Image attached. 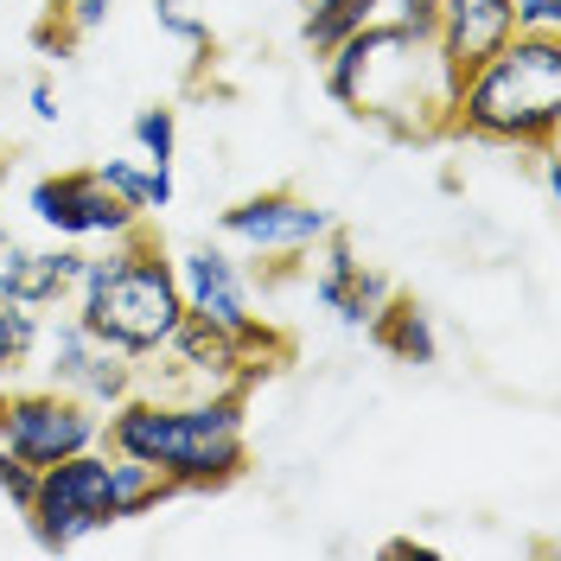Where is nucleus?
<instances>
[{
  "label": "nucleus",
  "instance_id": "1",
  "mask_svg": "<svg viewBox=\"0 0 561 561\" xmlns=\"http://www.w3.org/2000/svg\"><path fill=\"white\" fill-rule=\"evenodd\" d=\"M103 447L153 466L173 491H224L249 472L243 389H198L192 402L135 389L103 409Z\"/></svg>",
  "mask_w": 561,
  "mask_h": 561
},
{
  "label": "nucleus",
  "instance_id": "2",
  "mask_svg": "<svg viewBox=\"0 0 561 561\" xmlns=\"http://www.w3.org/2000/svg\"><path fill=\"white\" fill-rule=\"evenodd\" d=\"M325 96L364 122H377L389 135H440L454 83L434 58V38H415L389 20H370L364 33L332 45L325 58Z\"/></svg>",
  "mask_w": 561,
  "mask_h": 561
},
{
  "label": "nucleus",
  "instance_id": "3",
  "mask_svg": "<svg viewBox=\"0 0 561 561\" xmlns=\"http://www.w3.org/2000/svg\"><path fill=\"white\" fill-rule=\"evenodd\" d=\"M447 135L542 153L561 135V38L511 33L479 70H466L447 103Z\"/></svg>",
  "mask_w": 561,
  "mask_h": 561
},
{
  "label": "nucleus",
  "instance_id": "4",
  "mask_svg": "<svg viewBox=\"0 0 561 561\" xmlns=\"http://www.w3.org/2000/svg\"><path fill=\"white\" fill-rule=\"evenodd\" d=\"M70 300H77L70 319H77L90 339L128 351L135 364L153 357V351L173 339V325L185 319L173 255L153 243L147 230H128L122 243H108V255H90Z\"/></svg>",
  "mask_w": 561,
  "mask_h": 561
},
{
  "label": "nucleus",
  "instance_id": "5",
  "mask_svg": "<svg viewBox=\"0 0 561 561\" xmlns=\"http://www.w3.org/2000/svg\"><path fill=\"white\" fill-rule=\"evenodd\" d=\"M33 524V542L38 549H77L90 542L96 529L122 524L115 517V454L108 447H83L70 459H51L38 466V485H33V504L20 511Z\"/></svg>",
  "mask_w": 561,
  "mask_h": 561
},
{
  "label": "nucleus",
  "instance_id": "6",
  "mask_svg": "<svg viewBox=\"0 0 561 561\" xmlns=\"http://www.w3.org/2000/svg\"><path fill=\"white\" fill-rule=\"evenodd\" d=\"M0 447L20 454L26 466H51L70 459L83 447H103V409L70 396V389H20L7 396V415H0Z\"/></svg>",
  "mask_w": 561,
  "mask_h": 561
},
{
  "label": "nucleus",
  "instance_id": "7",
  "mask_svg": "<svg viewBox=\"0 0 561 561\" xmlns=\"http://www.w3.org/2000/svg\"><path fill=\"white\" fill-rule=\"evenodd\" d=\"M33 217L45 230H58L70 243H122L128 230H140V210L122 205L103 185L96 167H77V173H51L33 185Z\"/></svg>",
  "mask_w": 561,
  "mask_h": 561
},
{
  "label": "nucleus",
  "instance_id": "8",
  "mask_svg": "<svg viewBox=\"0 0 561 561\" xmlns=\"http://www.w3.org/2000/svg\"><path fill=\"white\" fill-rule=\"evenodd\" d=\"M217 230H224V243L249 249L262 262H294V255H313L319 237L332 230V217L300 192H255V198L224 210Z\"/></svg>",
  "mask_w": 561,
  "mask_h": 561
},
{
  "label": "nucleus",
  "instance_id": "9",
  "mask_svg": "<svg viewBox=\"0 0 561 561\" xmlns=\"http://www.w3.org/2000/svg\"><path fill=\"white\" fill-rule=\"evenodd\" d=\"M173 275H179V300L185 313L205 319V325H224L237 332L255 319V300H249V275L237 268V255L217 243H192L173 255Z\"/></svg>",
  "mask_w": 561,
  "mask_h": 561
},
{
  "label": "nucleus",
  "instance_id": "10",
  "mask_svg": "<svg viewBox=\"0 0 561 561\" xmlns=\"http://www.w3.org/2000/svg\"><path fill=\"white\" fill-rule=\"evenodd\" d=\"M313 255H319L313 300L325 307V313H339L345 325H370V319H377V307H383L389 294H396V287H389V280L377 275V268H370L364 255H357L351 230H339V224H332V230L319 237Z\"/></svg>",
  "mask_w": 561,
  "mask_h": 561
},
{
  "label": "nucleus",
  "instance_id": "11",
  "mask_svg": "<svg viewBox=\"0 0 561 561\" xmlns=\"http://www.w3.org/2000/svg\"><path fill=\"white\" fill-rule=\"evenodd\" d=\"M511 33H517V26H511V0H440L434 58L447 70V83H459L466 70H479Z\"/></svg>",
  "mask_w": 561,
  "mask_h": 561
},
{
  "label": "nucleus",
  "instance_id": "12",
  "mask_svg": "<svg viewBox=\"0 0 561 561\" xmlns=\"http://www.w3.org/2000/svg\"><path fill=\"white\" fill-rule=\"evenodd\" d=\"M83 249L65 243V249H20L7 243L0 249V294L33 307V313H51V307H70L77 280H83Z\"/></svg>",
  "mask_w": 561,
  "mask_h": 561
},
{
  "label": "nucleus",
  "instance_id": "13",
  "mask_svg": "<svg viewBox=\"0 0 561 561\" xmlns=\"http://www.w3.org/2000/svg\"><path fill=\"white\" fill-rule=\"evenodd\" d=\"M370 339H377L396 364H434V357H440L434 319H427V307H421V300H409V294H389L383 307H377V319H370Z\"/></svg>",
  "mask_w": 561,
  "mask_h": 561
},
{
  "label": "nucleus",
  "instance_id": "14",
  "mask_svg": "<svg viewBox=\"0 0 561 561\" xmlns=\"http://www.w3.org/2000/svg\"><path fill=\"white\" fill-rule=\"evenodd\" d=\"M377 20V0H307V13H300V38H307V51L325 58L332 45H345L351 33H364Z\"/></svg>",
  "mask_w": 561,
  "mask_h": 561
},
{
  "label": "nucleus",
  "instance_id": "15",
  "mask_svg": "<svg viewBox=\"0 0 561 561\" xmlns=\"http://www.w3.org/2000/svg\"><path fill=\"white\" fill-rule=\"evenodd\" d=\"M96 173H103L108 192H115L122 205H135L140 217H147V210H167V205H173V173H153L147 160H103Z\"/></svg>",
  "mask_w": 561,
  "mask_h": 561
},
{
  "label": "nucleus",
  "instance_id": "16",
  "mask_svg": "<svg viewBox=\"0 0 561 561\" xmlns=\"http://www.w3.org/2000/svg\"><path fill=\"white\" fill-rule=\"evenodd\" d=\"M38 332H45V319H38L33 307H20V300H7V294H0V383H7V377H20V370H33Z\"/></svg>",
  "mask_w": 561,
  "mask_h": 561
},
{
  "label": "nucleus",
  "instance_id": "17",
  "mask_svg": "<svg viewBox=\"0 0 561 561\" xmlns=\"http://www.w3.org/2000/svg\"><path fill=\"white\" fill-rule=\"evenodd\" d=\"M167 497H179L153 466H140V459H122L115 454V517L128 524V517H147V511H160Z\"/></svg>",
  "mask_w": 561,
  "mask_h": 561
},
{
  "label": "nucleus",
  "instance_id": "18",
  "mask_svg": "<svg viewBox=\"0 0 561 561\" xmlns=\"http://www.w3.org/2000/svg\"><path fill=\"white\" fill-rule=\"evenodd\" d=\"M128 135H135L140 160H147L153 173H173V153H179V115L173 108H140Z\"/></svg>",
  "mask_w": 561,
  "mask_h": 561
},
{
  "label": "nucleus",
  "instance_id": "19",
  "mask_svg": "<svg viewBox=\"0 0 561 561\" xmlns=\"http://www.w3.org/2000/svg\"><path fill=\"white\" fill-rule=\"evenodd\" d=\"M377 20L402 26L415 38H434V20H440V0H377Z\"/></svg>",
  "mask_w": 561,
  "mask_h": 561
},
{
  "label": "nucleus",
  "instance_id": "20",
  "mask_svg": "<svg viewBox=\"0 0 561 561\" xmlns=\"http://www.w3.org/2000/svg\"><path fill=\"white\" fill-rule=\"evenodd\" d=\"M153 20L167 26L173 38H185V45H198V51H210V26L192 13V0H153Z\"/></svg>",
  "mask_w": 561,
  "mask_h": 561
},
{
  "label": "nucleus",
  "instance_id": "21",
  "mask_svg": "<svg viewBox=\"0 0 561 561\" xmlns=\"http://www.w3.org/2000/svg\"><path fill=\"white\" fill-rule=\"evenodd\" d=\"M511 26L529 38H561V0H511Z\"/></svg>",
  "mask_w": 561,
  "mask_h": 561
},
{
  "label": "nucleus",
  "instance_id": "22",
  "mask_svg": "<svg viewBox=\"0 0 561 561\" xmlns=\"http://www.w3.org/2000/svg\"><path fill=\"white\" fill-rule=\"evenodd\" d=\"M33 485H38V466H26L20 454L0 447V497H7L13 511H26V504H33Z\"/></svg>",
  "mask_w": 561,
  "mask_h": 561
},
{
  "label": "nucleus",
  "instance_id": "23",
  "mask_svg": "<svg viewBox=\"0 0 561 561\" xmlns=\"http://www.w3.org/2000/svg\"><path fill=\"white\" fill-rule=\"evenodd\" d=\"M108 7H115V0H65V13H70L77 33H96V26L108 20Z\"/></svg>",
  "mask_w": 561,
  "mask_h": 561
},
{
  "label": "nucleus",
  "instance_id": "24",
  "mask_svg": "<svg viewBox=\"0 0 561 561\" xmlns=\"http://www.w3.org/2000/svg\"><path fill=\"white\" fill-rule=\"evenodd\" d=\"M26 103H33V115H38V122H58V90H51L45 77H38L33 90H26Z\"/></svg>",
  "mask_w": 561,
  "mask_h": 561
},
{
  "label": "nucleus",
  "instance_id": "25",
  "mask_svg": "<svg viewBox=\"0 0 561 561\" xmlns=\"http://www.w3.org/2000/svg\"><path fill=\"white\" fill-rule=\"evenodd\" d=\"M7 243H13V230H7V224H0V249H7Z\"/></svg>",
  "mask_w": 561,
  "mask_h": 561
},
{
  "label": "nucleus",
  "instance_id": "26",
  "mask_svg": "<svg viewBox=\"0 0 561 561\" xmlns=\"http://www.w3.org/2000/svg\"><path fill=\"white\" fill-rule=\"evenodd\" d=\"M0 415H7V383H0Z\"/></svg>",
  "mask_w": 561,
  "mask_h": 561
},
{
  "label": "nucleus",
  "instance_id": "27",
  "mask_svg": "<svg viewBox=\"0 0 561 561\" xmlns=\"http://www.w3.org/2000/svg\"><path fill=\"white\" fill-rule=\"evenodd\" d=\"M0 185H7V160H0Z\"/></svg>",
  "mask_w": 561,
  "mask_h": 561
},
{
  "label": "nucleus",
  "instance_id": "28",
  "mask_svg": "<svg viewBox=\"0 0 561 561\" xmlns=\"http://www.w3.org/2000/svg\"><path fill=\"white\" fill-rule=\"evenodd\" d=\"M300 7H307V0H300Z\"/></svg>",
  "mask_w": 561,
  "mask_h": 561
}]
</instances>
